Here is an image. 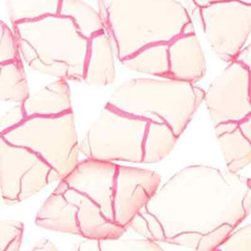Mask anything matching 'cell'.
Wrapping results in <instances>:
<instances>
[{
  "mask_svg": "<svg viewBox=\"0 0 251 251\" xmlns=\"http://www.w3.org/2000/svg\"><path fill=\"white\" fill-rule=\"evenodd\" d=\"M251 213V179L192 165L159 186L129 225L139 236L197 251L202 236Z\"/></svg>",
  "mask_w": 251,
  "mask_h": 251,
  "instance_id": "1",
  "label": "cell"
},
{
  "mask_svg": "<svg viewBox=\"0 0 251 251\" xmlns=\"http://www.w3.org/2000/svg\"><path fill=\"white\" fill-rule=\"evenodd\" d=\"M98 7L121 61L150 45L195 33L189 13L176 0H98Z\"/></svg>",
  "mask_w": 251,
  "mask_h": 251,
  "instance_id": "2",
  "label": "cell"
},
{
  "mask_svg": "<svg viewBox=\"0 0 251 251\" xmlns=\"http://www.w3.org/2000/svg\"><path fill=\"white\" fill-rule=\"evenodd\" d=\"M12 26L30 68L57 78L84 81L90 40L70 17L52 14Z\"/></svg>",
  "mask_w": 251,
  "mask_h": 251,
  "instance_id": "3",
  "label": "cell"
},
{
  "mask_svg": "<svg viewBox=\"0 0 251 251\" xmlns=\"http://www.w3.org/2000/svg\"><path fill=\"white\" fill-rule=\"evenodd\" d=\"M205 95L190 82L137 78L119 85L107 103L127 114L167 124L180 137Z\"/></svg>",
  "mask_w": 251,
  "mask_h": 251,
  "instance_id": "4",
  "label": "cell"
},
{
  "mask_svg": "<svg viewBox=\"0 0 251 251\" xmlns=\"http://www.w3.org/2000/svg\"><path fill=\"white\" fill-rule=\"evenodd\" d=\"M1 137L39 154L56 171L60 181L80 162L73 111L53 117H27L19 126L1 133Z\"/></svg>",
  "mask_w": 251,
  "mask_h": 251,
  "instance_id": "5",
  "label": "cell"
},
{
  "mask_svg": "<svg viewBox=\"0 0 251 251\" xmlns=\"http://www.w3.org/2000/svg\"><path fill=\"white\" fill-rule=\"evenodd\" d=\"M149 123L106 103L90 127L80 151L90 159L143 163Z\"/></svg>",
  "mask_w": 251,
  "mask_h": 251,
  "instance_id": "6",
  "label": "cell"
},
{
  "mask_svg": "<svg viewBox=\"0 0 251 251\" xmlns=\"http://www.w3.org/2000/svg\"><path fill=\"white\" fill-rule=\"evenodd\" d=\"M60 181L56 171L29 149L0 138L1 201L12 205L41 192L49 183Z\"/></svg>",
  "mask_w": 251,
  "mask_h": 251,
  "instance_id": "7",
  "label": "cell"
},
{
  "mask_svg": "<svg viewBox=\"0 0 251 251\" xmlns=\"http://www.w3.org/2000/svg\"><path fill=\"white\" fill-rule=\"evenodd\" d=\"M218 57L234 60L251 32V4L228 0L210 4L195 14Z\"/></svg>",
  "mask_w": 251,
  "mask_h": 251,
  "instance_id": "8",
  "label": "cell"
},
{
  "mask_svg": "<svg viewBox=\"0 0 251 251\" xmlns=\"http://www.w3.org/2000/svg\"><path fill=\"white\" fill-rule=\"evenodd\" d=\"M251 73L236 60L214 80L205 102L214 126L224 122L240 123L251 113Z\"/></svg>",
  "mask_w": 251,
  "mask_h": 251,
  "instance_id": "9",
  "label": "cell"
},
{
  "mask_svg": "<svg viewBox=\"0 0 251 251\" xmlns=\"http://www.w3.org/2000/svg\"><path fill=\"white\" fill-rule=\"evenodd\" d=\"M159 173L118 165L114 194L115 222L127 228L158 189Z\"/></svg>",
  "mask_w": 251,
  "mask_h": 251,
  "instance_id": "10",
  "label": "cell"
},
{
  "mask_svg": "<svg viewBox=\"0 0 251 251\" xmlns=\"http://www.w3.org/2000/svg\"><path fill=\"white\" fill-rule=\"evenodd\" d=\"M118 165L114 162L88 159L80 161L62 181L77 190L115 222L114 194ZM117 224V223H116Z\"/></svg>",
  "mask_w": 251,
  "mask_h": 251,
  "instance_id": "11",
  "label": "cell"
},
{
  "mask_svg": "<svg viewBox=\"0 0 251 251\" xmlns=\"http://www.w3.org/2000/svg\"><path fill=\"white\" fill-rule=\"evenodd\" d=\"M170 78L196 83L206 73L205 57L195 33L182 34L169 44Z\"/></svg>",
  "mask_w": 251,
  "mask_h": 251,
  "instance_id": "12",
  "label": "cell"
},
{
  "mask_svg": "<svg viewBox=\"0 0 251 251\" xmlns=\"http://www.w3.org/2000/svg\"><path fill=\"white\" fill-rule=\"evenodd\" d=\"M77 213V206L56 187L37 213L35 222L48 230L81 236Z\"/></svg>",
  "mask_w": 251,
  "mask_h": 251,
  "instance_id": "13",
  "label": "cell"
},
{
  "mask_svg": "<svg viewBox=\"0 0 251 251\" xmlns=\"http://www.w3.org/2000/svg\"><path fill=\"white\" fill-rule=\"evenodd\" d=\"M114 53L111 37L106 31L90 40L84 81L92 86H107L115 81Z\"/></svg>",
  "mask_w": 251,
  "mask_h": 251,
  "instance_id": "14",
  "label": "cell"
},
{
  "mask_svg": "<svg viewBox=\"0 0 251 251\" xmlns=\"http://www.w3.org/2000/svg\"><path fill=\"white\" fill-rule=\"evenodd\" d=\"M67 81L57 78L42 90L29 94L23 103L26 116L53 117L73 111L71 90Z\"/></svg>",
  "mask_w": 251,
  "mask_h": 251,
  "instance_id": "15",
  "label": "cell"
},
{
  "mask_svg": "<svg viewBox=\"0 0 251 251\" xmlns=\"http://www.w3.org/2000/svg\"><path fill=\"white\" fill-rule=\"evenodd\" d=\"M122 63L126 68L137 73L170 78L169 44L150 45L124 59Z\"/></svg>",
  "mask_w": 251,
  "mask_h": 251,
  "instance_id": "16",
  "label": "cell"
},
{
  "mask_svg": "<svg viewBox=\"0 0 251 251\" xmlns=\"http://www.w3.org/2000/svg\"><path fill=\"white\" fill-rule=\"evenodd\" d=\"M58 14L70 17L80 33L89 40L105 31L100 12L82 0H61Z\"/></svg>",
  "mask_w": 251,
  "mask_h": 251,
  "instance_id": "17",
  "label": "cell"
},
{
  "mask_svg": "<svg viewBox=\"0 0 251 251\" xmlns=\"http://www.w3.org/2000/svg\"><path fill=\"white\" fill-rule=\"evenodd\" d=\"M0 100L1 102L24 103L29 96L26 76L22 59L0 63Z\"/></svg>",
  "mask_w": 251,
  "mask_h": 251,
  "instance_id": "18",
  "label": "cell"
},
{
  "mask_svg": "<svg viewBox=\"0 0 251 251\" xmlns=\"http://www.w3.org/2000/svg\"><path fill=\"white\" fill-rule=\"evenodd\" d=\"M178 138L169 125L150 121L144 141L143 163L151 164L164 159L174 148Z\"/></svg>",
  "mask_w": 251,
  "mask_h": 251,
  "instance_id": "19",
  "label": "cell"
},
{
  "mask_svg": "<svg viewBox=\"0 0 251 251\" xmlns=\"http://www.w3.org/2000/svg\"><path fill=\"white\" fill-rule=\"evenodd\" d=\"M228 171L238 172L251 163V143L239 128L217 137Z\"/></svg>",
  "mask_w": 251,
  "mask_h": 251,
  "instance_id": "20",
  "label": "cell"
},
{
  "mask_svg": "<svg viewBox=\"0 0 251 251\" xmlns=\"http://www.w3.org/2000/svg\"><path fill=\"white\" fill-rule=\"evenodd\" d=\"M61 0H6L12 25L58 14Z\"/></svg>",
  "mask_w": 251,
  "mask_h": 251,
  "instance_id": "21",
  "label": "cell"
},
{
  "mask_svg": "<svg viewBox=\"0 0 251 251\" xmlns=\"http://www.w3.org/2000/svg\"><path fill=\"white\" fill-rule=\"evenodd\" d=\"M99 241L100 251H162L157 242L141 236L140 238H123V235L114 239Z\"/></svg>",
  "mask_w": 251,
  "mask_h": 251,
  "instance_id": "22",
  "label": "cell"
},
{
  "mask_svg": "<svg viewBox=\"0 0 251 251\" xmlns=\"http://www.w3.org/2000/svg\"><path fill=\"white\" fill-rule=\"evenodd\" d=\"M24 224L14 220L0 222V251H18L24 235Z\"/></svg>",
  "mask_w": 251,
  "mask_h": 251,
  "instance_id": "23",
  "label": "cell"
},
{
  "mask_svg": "<svg viewBox=\"0 0 251 251\" xmlns=\"http://www.w3.org/2000/svg\"><path fill=\"white\" fill-rule=\"evenodd\" d=\"M0 25V63L22 59L18 39L14 33V30H12L4 22H1Z\"/></svg>",
  "mask_w": 251,
  "mask_h": 251,
  "instance_id": "24",
  "label": "cell"
},
{
  "mask_svg": "<svg viewBox=\"0 0 251 251\" xmlns=\"http://www.w3.org/2000/svg\"><path fill=\"white\" fill-rule=\"evenodd\" d=\"M218 251H251V224L232 231L222 245L217 249Z\"/></svg>",
  "mask_w": 251,
  "mask_h": 251,
  "instance_id": "25",
  "label": "cell"
},
{
  "mask_svg": "<svg viewBox=\"0 0 251 251\" xmlns=\"http://www.w3.org/2000/svg\"><path fill=\"white\" fill-rule=\"evenodd\" d=\"M234 228L233 226L229 224H223L220 227L206 233L201 240L197 251H217V248L228 239Z\"/></svg>",
  "mask_w": 251,
  "mask_h": 251,
  "instance_id": "26",
  "label": "cell"
},
{
  "mask_svg": "<svg viewBox=\"0 0 251 251\" xmlns=\"http://www.w3.org/2000/svg\"><path fill=\"white\" fill-rule=\"evenodd\" d=\"M26 118L27 116L25 112L23 103H14V105H12L10 109H8L1 116V133L19 126Z\"/></svg>",
  "mask_w": 251,
  "mask_h": 251,
  "instance_id": "27",
  "label": "cell"
},
{
  "mask_svg": "<svg viewBox=\"0 0 251 251\" xmlns=\"http://www.w3.org/2000/svg\"><path fill=\"white\" fill-rule=\"evenodd\" d=\"M222 1H228V0H184L186 7L196 14L197 12L200 11V9L206 7L210 4L213 3H217V2H222ZM242 2L248 3V4H251V0H239Z\"/></svg>",
  "mask_w": 251,
  "mask_h": 251,
  "instance_id": "28",
  "label": "cell"
},
{
  "mask_svg": "<svg viewBox=\"0 0 251 251\" xmlns=\"http://www.w3.org/2000/svg\"><path fill=\"white\" fill-rule=\"evenodd\" d=\"M239 128V123L237 122H224L215 126L216 137H221L223 135L232 133Z\"/></svg>",
  "mask_w": 251,
  "mask_h": 251,
  "instance_id": "29",
  "label": "cell"
},
{
  "mask_svg": "<svg viewBox=\"0 0 251 251\" xmlns=\"http://www.w3.org/2000/svg\"><path fill=\"white\" fill-rule=\"evenodd\" d=\"M234 60L241 63L251 73V44L245 48H242Z\"/></svg>",
  "mask_w": 251,
  "mask_h": 251,
  "instance_id": "30",
  "label": "cell"
},
{
  "mask_svg": "<svg viewBox=\"0 0 251 251\" xmlns=\"http://www.w3.org/2000/svg\"><path fill=\"white\" fill-rule=\"evenodd\" d=\"M85 241L81 242L75 248L77 251H100L99 241L97 239L85 238Z\"/></svg>",
  "mask_w": 251,
  "mask_h": 251,
  "instance_id": "31",
  "label": "cell"
},
{
  "mask_svg": "<svg viewBox=\"0 0 251 251\" xmlns=\"http://www.w3.org/2000/svg\"><path fill=\"white\" fill-rule=\"evenodd\" d=\"M239 129L251 143V113L240 122Z\"/></svg>",
  "mask_w": 251,
  "mask_h": 251,
  "instance_id": "32",
  "label": "cell"
},
{
  "mask_svg": "<svg viewBox=\"0 0 251 251\" xmlns=\"http://www.w3.org/2000/svg\"><path fill=\"white\" fill-rule=\"evenodd\" d=\"M33 251H57V248L49 240L44 239L36 243Z\"/></svg>",
  "mask_w": 251,
  "mask_h": 251,
  "instance_id": "33",
  "label": "cell"
},
{
  "mask_svg": "<svg viewBox=\"0 0 251 251\" xmlns=\"http://www.w3.org/2000/svg\"></svg>",
  "mask_w": 251,
  "mask_h": 251,
  "instance_id": "34",
  "label": "cell"
}]
</instances>
